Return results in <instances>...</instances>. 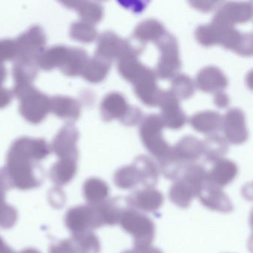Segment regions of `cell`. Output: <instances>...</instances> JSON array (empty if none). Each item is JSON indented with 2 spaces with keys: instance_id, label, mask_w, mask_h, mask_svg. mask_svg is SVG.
<instances>
[{
  "instance_id": "6da1fadb",
  "label": "cell",
  "mask_w": 253,
  "mask_h": 253,
  "mask_svg": "<svg viewBox=\"0 0 253 253\" xmlns=\"http://www.w3.org/2000/svg\"><path fill=\"white\" fill-rule=\"evenodd\" d=\"M156 43L161 56L155 75L164 80L175 78L180 69L178 45L175 38L166 32Z\"/></svg>"
},
{
  "instance_id": "7a4b0ae2",
  "label": "cell",
  "mask_w": 253,
  "mask_h": 253,
  "mask_svg": "<svg viewBox=\"0 0 253 253\" xmlns=\"http://www.w3.org/2000/svg\"><path fill=\"white\" fill-rule=\"evenodd\" d=\"M252 15L251 2H227L216 13L212 23L222 27L233 28L237 23L248 22Z\"/></svg>"
},
{
  "instance_id": "3957f363",
  "label": "cell",
  "mask_w": 253,
  "mask_h": 253,
  "mask_svg": "<svg viewBox=\"0 0 253 253\" xmlns=\"http://www.w3.org/2000/svg\"><path fill=\"white\" fill-rule=\"evenodd\" d=\"M156 78L153 71L145 67L143 72L132 82L136 95L144 104L153 107L158 106L163 92L158 88Z\"/></svg>"
},
{
  "instance_id": "277c9868",
  "label": "cell",
  "mask_w": 253,
  "mask_h": 253,
  "mask_svg": "<svg viewBox=\"0 0 253 253\" xmlns=\"http://www.w3.org/2000/svg\"><path fill=\"white\" fill-rule=\"evenodd\" d=\"M164 124L159 115H149L140 124V134L141 140L147 147L153 151H166L168 145L163 135Z\"/></svg>"
},
{
  "instance_id": "5b68a950",
  "label": "cell",
  "mask_w": 253,
  "mask_h": 253,
  "mask_svg": "<svg viewBox=\"0 0 253 253\" xmlns=\"http://www.w3.org/2000/svg\"><path fill=\"white\" fill-rule=\"evenodd\" d=\"M142 47L131 45L128 41L121 39L112 32H106L100 38L97 46V56L112 62L115 59H120L129 51H141Z\"/></svg>"
},
{
  "instance_id": "8992f818",
  "label": "cell",
  "mask_w": 253,
  "mask_h": 253,
  "mask_svg": "<svg viewBox=\"0 0 253 253\" xmlns=\"http://www.w3.org/2000/svg\"><path fill=\"white\" fill-rule=\"evenodd\" d=\"M158 106L161 107L160 115L164 126L171 129H179L183 126L186 117L180 109L179 100L171 91H163Z\"/></svg>"
},
{
  "instance_id": "52a82bcc",
  "label": "cell",
  "mask_w": 253,
  "mask_h": 253,
  "mask_svg": "<svg viewBox=\"0 0 253 253\" xmlns=\"http://www.w3.org/2000/svg\"><path fill=\"white\" fill-rule=\"evenodd\" d=\"M225 139L233 143H241L248 137L245 115L239 109H231L223 118Z\"/></svg>"
},
{
  "instance_id": "ba28073f",
  "label": "cell",
  "mask_w": 253,
  "mask_h": 253,
  "mask_svg": "<svg viewBox=\"0 0 253 253\" xmlns=\"http://www.w3.org/2000/svg\"><path fill=\"white\" fill-rule=\"evenodd\" d=\"M227 83V79L223 72L214 66L204 68L197 75V87L204 92L221 91L226 88Z\"/></svg>"
},
{
  "instance_id": "9c48e42d",
  "label": "cell",
  "mask_w": 253,
  "mask_h": 253,
  "mask_svg": "<svg viewBox=\"0 0 253 253\" xmlns=\"http://www.w3.org/2000/svg\"><path fill=\"white\" fill-rule=\"evenodd\" d=\"M129 108L122 94L117 92L110 93L103 99L101 105L102 115L106 121L113 119L121 121L126 115Z\"/></svg>"
},
{
  "instance_id": "30bf717a",
  "label": "cell",
  "mask_w": 253,
  "mask_h": 253,
  "mask_svg": "<svg viewBox=\"0 0 253 253\" xmlns=\"http://www.w3.org/2000/svg\"><path fill=\"white\" fill-rule=\"evenodd\" d=\"M190 124L199 132L213 134L222 128L223 118L217 112L207 111L194 115L191 118Z\"/></svg>"
},
{
  "instance_id": "8fae6325",
  "label": "cell",
  "mask_w": 253,
  "mask_h": 253,
  "mask_svg": "<svg viewBox=\"0 0 253 253\" xmlns=\"http://www.w3.org/2000/svg\"><path fill=\"white\" fill-rule=\"evenodd\" d=\"M165 33L164 26L159 22L149 19L142 22L136 27L133 38L140 44L157 42Z\"/></svg>"
},
{
  "instance_id": "7c38bea8",
  "label": "cell",
  "mask_w": 253,
  "mask_h": 253,
  "mask_svg": "<svg viewBox=\"0 0 253 253\" xmlns=\"http://www.w3.org/2000/svg\"><path fill=\"white\" fill-rule=\"evenodd\" d=\"M141 51L134 50L126 53L119 59L118 71L120 74L124 79L131 83L145 69V66L137 59V55Z\"/></svg>"
},
{
  "instance_id": "4fadbf2b",
  "label": "cell",
  "mask_w": 253,
  "mask_h": 253,
  "mask_svg": "<svg viewBox=\"0 0 253 253\" xmlns=\"http://www.w3.org/2000/svg\"><path fill=\"white\" fill-rule=\"evenodd\" d=\"M112 62L96 56L85 65V78L90 82L97 83L103 81L111 68Z\"/></svg>"
},
{
  "instance_id": "5bb4252c",
  "label": "cell",
  "mask_w": 253,
  "mask_h": 253,
  "mask_svg": "<svg viewBox=\"0 0 253 253\" xmlns=\"http://www.w3.org/2000/svg\"><path fill=\"white\" fill-rule=\"evenodd\" d=\"M223 28L213 23L207 26H199L195 32L197 41L204 46L218 44Z\"/></svg>"
},
{
  "instance_id": "9a60e30c",
  "label": "cell",
  "mask_w": 253,
  "mask_h": 253,
  "mask_svg": "<svg viewBox=\"0 0 253 253\" xmlns=\"http://www.w3.org/2000/svg\"><path fill=\"white\" fill-rule=\"evenodd\" d=\"M170 91L177 100H186L192 97L195 91V86L189 77L178 75L173 80Z\"/></svg>"
},
{
  "instance_id": "2e32d148",
  "label": "cell",
  "mask_w": 253,
  "mask_h": 253,
  "mask_svg": "<svg viewBox=\"0 0 253 253\" xmlns=\"http://www.w3.org/2000/svg\"><path fill=\"white\" fill-rule=\"evenodd\" d=\"M83 17L87 23H97L103 17V8L101 5L94 2H85L81 9Z\"/></svg>"
},
{
  "instance_id": "e0dca14e",
  "label": "cell",
  "mask_w": 253,
  "mask_h": 253,
  "mask_svg": "<svg viewBox=\"0 0 253 253\" xmlns=\"http://www.w3.org/2000/svg\"><path fill=\"white\" fill-rule=\"evenodd\" d=\"M78 26V38L84 42L93 41L97 36V32L89 23H81Z\"/></svg>"
},
{
  "instance_id": "ac0fdd59",
  "label": "cell",
  "mask_w": 253,
  "mask_h": 253,
  "mask_svg": "<svg viewBox=\"0 0 253 253\" xmlns=\"http://www.w3.org/2000/svg\"><path fill=\"white\" fill-rule=\"evenodd\" d=\"M141 111L138 108L130 106L126 115L121 120V122L127 126L135 125L141 121Z\"/></svg>"
},
{
  "instance_id": "d6986e66",
  "label": "cell",
  "mask_w": 253,
  "mask_h": 253,
  "mask_svg": "<svg viewBox=\"0 0 253 253\" xmlns=\"http://www.w3.org/2000/svg\"><path fill=\"white\" fill-rule=\"evenodd\" d=\"M189 3L197 8L199 11H212L214 8H217L221 2H216V1H197V2H190Z\"/></svg>"
},
{
  "instance_id": "ffe728a7",
  "label": "cell",
  "mask_w": 253,
  "mask_h": 253,
  "mask_svg": "<svg viewBox=\"0 0 253 253\" xmlns=\"http://www.w3.org/2000/svg\"><path fill=\"white\" fill-rule=\"evenodd\" d=\"M229 97L227 94H225L223 91H218L215 93L214 102L216 106L219 108H225L229 104Z\"/></svg>"
}]
</instances>
